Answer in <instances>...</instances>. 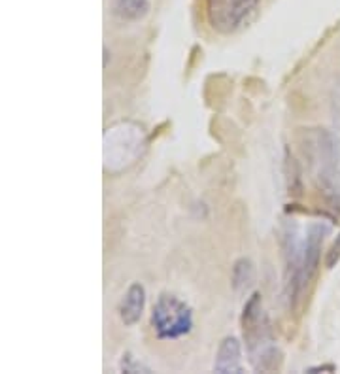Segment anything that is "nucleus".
Wrapping results in <instances>:
<instances>
[{"label": "nucleus", "mask_w": 340, "mask_h": 374, "mask_svg": "<svg viewBox=\"0 0 340 374\" xmlns=\"http://www.w3.org/2000/svg\"><path fill=\"white\" fill-rule=\"evenodd\" d=\"M242 333L248 348L249 365L257 373H274L282 367V352L274 342L273 327L263 310L261 293H251L244 304Z\"/></svg>", "instance_id": "f257e3e1"}, {"label": "nucleus", "mask_w": 340, "mask_h": 374, "mask_svg": "<svg viewBox=\"0 0 340 374\" xmlns=\"http://www.w3.org/2000/svg\"><path fill=\"white\" fill-rule=\"evenodd\" d=\"M308 150L310 167L314 170L320 186L333 193L334 197L340 193V142L333 133L325 129H316L314 133H308Z\"/></svg>", "instance_id": "f03ea898"}, {"label": "nucleus", "mask_w": 340, "mask_h": 374, "mask_svg": "<svg viewBox=\"0 0 340 374\" xmlns=\"http://www.w3.org/2000/svg\"><path fill=\"white\" fill-rule=\"evenodd\" d=\"M146 146L144 129L136 123H117L104 134V169L122 172L136 163Z\"/></svg>", "instance_id": "7ed1b4c3"}, {"label": "nucleus", "mask_w": 340, "mask_h": 374, "mask_svg": "<svg viewBox=\"0 0 340 374\" xmlns=\"http://www.w3.org/2000/svg\"><path fill=\"white\" fill-rule=\"evenodd\" d=\"M152 327L159 340H178L193 331V310L174 293H161L152 308Z\"/></svg>", "instance_id": "20e7f679"}, {"label": "nucleus", "mask_w": 340, "mask_h": 374, "mask_svg": "<svg viewBox=\"0 0 340 374\" xmlns=\"http://www.w3.org/2000/svg\"><path fill=\"white\" fill-rule=\"evenodd\" d=\"M259 0H208V19L214 29L231 32L254 12Z\"/></svg>", "instance_id": "39448f33"}, {"label": "nucleus", "mask_w": 340, "mask_h": 374, "mask_svg": "<svg viewBox=\"0 0 340 374\" xmlns=\"http://www.w3.org/2000/svg\"><path fill=\"white\" fill-rule=\"evenodd\" d=\"M329 227L323 224H312L304 236V255H303V285L304 291L308 290L310 282L314 280L320 269L322 259V246Z\"/></svg>", "instance_id": "423d86ee"}, {"label": "nucleus", "mask_w": 340, "mask_h": 374, "mask_svg": "<svg viewBox=\"0 0 340 374\" xmlns=\"http://www.w3.org/2000/svg\"><path fill=\"white\" fill-rule=\"evenodd\" d=\"M144 308H146V288L140 282H134V284L129 285V290L125 291V295H123L119 307H117V314H119L123 325H136L142 320Z\"/></svg>", "instance_id": "0eeeda50"}, {"label": "nucleus", "mask_w": 340, "mask_h": 374, "mask_svg": "<svg viewBox=\"0 0 340 374\" xmlns=\"http://www.w3.org/2000/svg\"><path fill=\"white\" fill-rule=\"evenodd\" d=\"M214 373L218 374H242V344L237 337H225L219 342L214 361Z\"/></svg>", "instance_id": "6e6552de"}, {"label": "nucleus", "mask_w": 340, "mask_h": 374, "mask_svg": "<svg viewBox=\"0 0 340 374\" xmlns=\"http://www.w3.org/2000/svg\"><path fill=\"white\" fill-rule=\"evenodd\" d=\"M150 0H112V13L119 21H142L150 13Z\"/></svg>", "instance_id": "1a4fd4ad"}, {"label": "nucleus", "mask_w": 340, "mask_h": 374, "mask_svg": "<svg viewBox=\"0 0 340 374\" xmlns=\"http://www.w3.org/2000/svg\"><path fill=\"white\" fill-rule=\"evenodd\" d=\"M255 284V265L249 257H240L235 261L231 272V285L235 293L244 295L248 293Z\"/></svg>", "instance_id": "9d476101"}, {"label": "nucleus", "mask_w": 340, "mask_h": 374, "mask_svg": "<svg viewBox=\"0 0 340 374\" xmlns=\"http://www.w3.org/2000/svg\"><path fill=\"white\" fill-rule=\"evenodd\" d=\"M119 370L122 373H127V374H152V367H148L146 363H142L140 359H136V357L131 354V352H125L122 357V361H119Z\"/></svg>", "instance_id": "9b49d317"}, {"label": "nucleus", "mask_w": 340, "mask_h": 374, "mask_svg": "<svg viewBox=\"0 0 340 374\" xmlns=\"http://www.w3.org/2000/svg\"><path fill=\"white\" fill-rule=\"evenodd\" d=\"M340 261V233L339 236L334 238V242L331 244V247H329L327 255H325V266L327 269H334V266L339 265Z\"/></svg>", "instance_id": "f8f14e48"}, {"label": "nucleus", "mask_w": 340, "mask_h": 374, "mask_svg": "<svg viewBox=\"0 0 340 374\" xmlns=\"http://www.w3.org/2000/svg\"><path fill=\"white\" fill-rule=\"evenodd\" d=\"M334 370H336V367H334V365H331V363H329V365H318V367L306 368V373H310V374H314V373H334Z\"/></svg>", "instance_id": "ddd939ff"}, {"label": "nucleus", "mask_w": 340, "mask_h": 374, "mask_svg": "<svg viewBox=\"0 0 340 374\" xmlns=\"http://www.w3.org/2000/svg\"><path fill=\"white\" fill-rule=\"evenodd\" d=\"M333 115H334V121L340 125V87L333 98Z\"/></svg>", "instance_id": "4468645a"}, {"label": "nucleus", "mask_w": 340, "mask_h": 374, "mask_svg": "<svg viewBox=\"0 0 340 374\" xmlns=\"http://www.w3.org/2000/svg\"><path fill=\"white\" fill-rule=\"evenodd\" d=\"M104 67H108V48H104Z\"/></svg>", "instance_id": "2eb2a0df"}]
</instances>
